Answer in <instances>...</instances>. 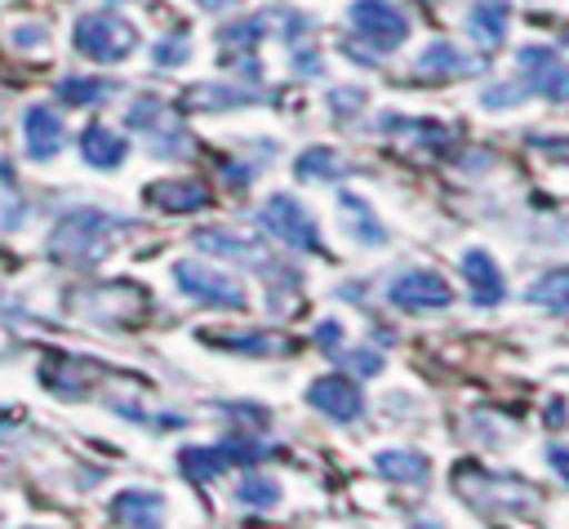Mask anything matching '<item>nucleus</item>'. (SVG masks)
<instances>
[{"instance_id": "nucleus-1", "label": "nucleus", "mask_w": 569, "mask_h": 529, "mask_svg": "<svg viewBox=\"0 0 569 529\" xmlns=\"http://www.w3.org/2000/svg\"><path fill=\"white\" fill-rule=\"evenodd\" d=\"M71 40H76V49H80L84 58L120 62V58H129V53H133L138 31H133V22H124L120 13H84V18L76 22Z\"/></svg>"}, {"instance_id": "nucleus-2", "label": "nucleus", "mask_w": 569, "mask_h": 529, "mask_svg": "<svg viewBox=\"0 0 569 529\" xmlns=\"http://www.w3.org/2000/svg\"><path fill=\"white\" fill-rule=\"evenodd\" d=\"M351 27H356L369 44H378V49H391V44H400V40L409 36V18H405V9L391 4V0H356V4H351Z\"/></svg>"}, {"instance_id": "nucleus-3", "label": "nucleus", "mask_w": 569, "mask_h": 529, "mask_svg": "<svg viewBox=\"0 0 569 529\" xmlns=\"http://www.w3.org/2000/svg\"><path fill=\"white\" fill-rule=\"evenodd\" d=\"M262 227H271L284 244H293V249H320V231H316V222H311V213L293 200V196H271L267 204H262Z\"/></svg>"}, {"instance_id": "nucleus-4", "label": "nucleus", "mask_w": 569, "mask_h": 529, "mask_svg": "<svg viewBox=\"0 0 569 529\" xmlns=\"http://www.w3.org/2000/svg\"><path fill=\"white\" fill-rule=\"evenodd\" d=\"M107 227H111L107 213H98V209H80V213H71V218L58 227V236H53V253H67L71 262H89V258L98 253V244L107 240Z\"/></svg>"}, {"instance_id": "nucleus-5", "label": "nucleus", "mask_w": 569, "mask_h": 529, "mask_svg": "<svg viewBox=\"0 0 569 529\" xmlns=\"http://www.w3.org/2000/svg\"><path fill=\"white\" fill-rule=\"evenodd\" d=\"M173 280L200 298V302H222V307H244V289L236 280H227L222 271H213L209 262H178L173 267Z\"/></svg>"}, {"instance_id": "nucleus-6", "label": "nucleus", "mask_w": 569, "mask_h": 529, "mask_svg": "<svg viewBox=\"0 0 569 529\" xmlns=\"http://www.w3.org/2000/svg\"><path fill=\"white\" fill-rule=\"evenodd\" d=\"M387 298L396 302V307H409V311H427V307H449V285L436 276V271H422V267H413V271H400L391 285H387Z\"/></svg>"}, {"instance_id": "nucleus-7", "label": "nucleus", "mask_w": 569, "mask_h": 529, "mask_svg": "<svg viewBox=\"0 0 569 529\" xmlns=\"http://www.w3.org/2000/svg\"><path fill=\"white\" fill-rule=\"evenodd\" d=\"M516 62L529 71V84H533L542 98H551V102H569V67H565L560 53L529 44V49L516 53Z\"/></svg>"}, {"instance_id": "nucleus-8", "label": "nucleus", "mask_w": 569, "mask_h": 529, "mask_svg": "<svg viewBox=\"0 0 569 529\" xmlns=\"http://www.w3.org/2000/svg\"><path fill=\"white\" fill-rule=\"evenodd\" d=\"M307 400H311L320 413L338 418V422H347V418L360 413V391H356L342 373H325V378H316V382L307 387Z\"/></svg>"}, {"instance_id": "nucleus-9", "label": "nucleus", "mask_w": 569, "mask_h": 529, "mask_svg": "<svg viewBox=\"0 0 569 529\" xmlns=\"http://www.w3.org/2000/svg\"><path fill=\"white\" fill-rule=\"evenodd\" d=\"M462 276H467V285H471V298H476V302H485V307L502 302V276H498V267H493L489 253L467 249V253H462Z\"/></svg>"}, {"instance_id": "nucleus-10", "label": "nucleus", "mask_w": 569, "mask_h": 529, "mask_svg": "<svg viewBox=\"0 0 569 529\" xmlns=\"http://www.w3.org/2000/svg\"><path fill=\"white\" fill-rule=\"evenodd\" d=\"M62 147V120L49 107H31L27 111V151L36 160H49Z\"/></svg>"}, {"instance_id": "nucleus-11", "label": "nucleus", "mask_w": 569, "mask_h": 529, "mask_svg": "<svg viewBox=\"0 0 569 529\" xmlns=\"http://www.w3.org/2000/svg\"><path fill=\"white\" fill-rule=\"evenodd\" d=\"M80 156H84L93 169H116L120 156H124V142H120L107 124H89V129L80 133Z\"/></svg>"}, {"instance_id": "nucleus-12", "label": "nucleus", "mask_w": 569, "mask_h": 529, "mask_svg": "<svg viewBox=\"0 0 569 529\" xmlns=\"http://www.w3.org/2000/svg\"><path fill=\"white\" fill-rule=\"evenodd\" d=\"M160 507H164L160 493L129 489V493H116V498H111V520H124V525H156V520H160Z\"/></svg>"}, {"instance_id": "nucleus-13", "label": "nucleus", "mask_w": 569, "mask_h": 529, "mask_svg": "<svg viewBox=\"0 0 569 529\" xmlns=\"http://www.w3.org/2000/svg\"><path fill=\"white\" fill-rule=\"evenodd\" d=\"M147 200L160 204V209L187 213V209H204V204H209V191H204L200 182H156V187L147 191Z\"/></svg>"}, {"instance_id": "nucleus-14", "label": "nucleus", "mask_w": 569, "mask_h": 529, "mask_svg": "<svg viewBox=\"0 0 569 529\" xmlns=\"http://www.w3.org/2000/svg\"><path fill=\"white\" fill-rule=\"evenodd\" d=\"M378 471H387L391 480L418 485V480H427V458L413 449H387V453H378Z\"/></svg>"}, {"instance_id": "nucleus-15", "label": "nucleus", "mask_w": 569, "mask_h": 529, "mask_svg": "<svg viewBox=\"0 0 569 529\" xmlns=\"http://www.w3.org/2000/svg\"><path fill=\"white\" fill-rule=\"evenodd\" d=\"M529 302L569 316V271H547L542 280H533V285H529Z\"/></svg>"}, {"instance_id": "nucleus-16", "label": "nucleus", "mask_w": 569, "mask_h": 529, "mask_svg": "<svg viewBox=\"0 0 569 529\" xmlns=\"http://www.w3.org/2000/svg\"><path fill=\"white\" fill-rule=\"evenodd\" d=\"M471 31L480 36V44H498L502 31H507V4H502V0L476 4V9H471Z\"/></svg>"}, {"instance_id": "nucleus-17", "label": "nucleus", "mask_w": 569, "mask_h": 529, "mask_svg": "<svg viewBox=\"0 0 569 529\" xmlns=\"http://www.w3.org/2000/svg\"><path fill=\"white\" fill-rule=\"evenodd\" d=\"M178 462H182V471H187L191 480H213L231 458H227V449H222V445H218V449L209 445V449H182V458H178Z\"/></svg>"}, {"instance_id": "nucleus-18", "label": "nucleus", "mask_w": 569, "mask_h": 529, "mask_svg": "<svg viewBox=\"0 0 569 529\" xmlns=\"http://www.w3.org/2000/svg\"><path fill=\"white\" fill-rule=\"evenodd\" d=\"M418 67H422V71H471L476 62L462 58L453 44H431V49L418 58Z\"/></svg>"}, {"instance_id": "nucleus-19", "label": "nucleus", "mask_w": 569, "mask_h": 529, "mask_svg": "<svg viewBox=\"0 0 569 529\" xmlns=\"http://www.w3.org/2000/svg\"><path fill=\"white\" fill-rule=\"evenodd\" d=\"M58 93H62L71 107H84V102H102V98L111 93V84H102V80H80V76H76V80H62Z\"/></svg>"}, {"instance_id": "nucleus-20", "label": "nucleus", "mask_w": 569, "mask_h": 529, "mask_svg": "<svg viewBox=\"0 0 569 529\" xmlns=\"http://www.w3.org/2000/svg\"><path fill=\"white\" fill-rule=\"evenodd\" d=\"M347 164L342 160H333V151H307L302 160H298V178H338Z\"/></svg>"}, {"instance_id": "nucleus-21", "label": "nucleus", "mask_w": 569, "mask_h": 529, "mask_svg": "<svg viewBox=\"0 0 569 529\" xmlns=\"http://www.w3.org/2000/svg\"><path fill=\"white\" fill-rule=\"evenodd\" d=\"M276 498H280V485L267 480V476H249L240 485V502H249V507H271Z\"/></svg>"}, {"instance_id": "nucleus-22", "label": "nucleus", "mask_w": 569, "mask_h": 529, "mask_svg": "<svg viewBox=\"0 0 569 529\" xmlns=\"http://www.w3.org/2000/svg\"><path fill=\"white\" fill-rule=\"evenodd\" d=\"M160 67H169V62H182L187 58V36H164L160 44H156V53H151Z\"/></svg>"}, {"instance_id": "nucleus-23", "label": "nucleus", "mask_w": 569, "mask_h": 529, "mask_svg": "<svg viewBox=\"0 0 569 529\" xmlns=\"http://www.w3.org/2000/svg\"><path fill=\"white\" fill-rule=\"evenodd\" d=\"M547 462H551V467L560 471V480L569 485V449H565V445H551V449H547Z\"/></svg>"}, {"instance_id": "nucleus-24", "label": "nucleus", "mask_w": 569, "mask_h": 529, "mask_svg": "<svg viewBox=\"0 0 569 529\" xmlns=\"http://www.w3.org/2000/svg\"><path fill=\"white\" fill-rule=\"evenodd\" d=\"M520 98H525V89H489L485 107H502V102H520Z\"/></svg>"}, {"instance_id": "nucleus-25", "label": "nucleus", "mask_w": 569, "mask_h": 529, "mask_svg": "<svg viewBox=\"0 0 569 529\" xmlns=\"http://www.w3.org/2000/svg\"><path fill=\"white\" fill-rule=\"evenodd\" d=\"M316 342H325V347H333V342H338V325H333V320H325V325L316 329Z\"/></svg>"}, {"instance_id": "nucleus-26", "label": "nucleus", "mask_w": 569, "mask_h": 529, "mask_svg": "<svg viewBox=\"0 0 569 529\" xmlns=\"http://www.w3.org/2000/svg\"><path fill=\"white\" fill-rule=\"evenodd\" d=\"M200 4H204V9H222L227 0H200Z\"/></svg>"}]
</instances>
